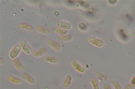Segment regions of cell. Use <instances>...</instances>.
Segmentation results:
<instances>
[{
  "instance_id": "cell-4",
  "label": "cell",
  "mask_w": 135,
  "mask_h": 89,
  "mask_svg": "<svg viewBox=\"0 0 135 89\" xmlns=\"http://www.w3.org/2000/svg\"><path fill=\"white\" fill-rule=\"evenodd\" d=\"M47 44L58 51L60 50L61 46L58 42L51 40H48L47 41Z\"/></svg>"
},
{
  "instance_id": "cell-25",
  "label": "cell",
  "mask_w": 135,
  "mask_h": 89,
  "mask_svg": "<svg viewBox=\"0 0 135 89\" xmlns=\"http://www.w3.org/2000/svg\"><path fill=\"white\" fill-rule=\"evenodd\" d=\"M4 63V61L3 60V59L0 58V63L1 64H3Z\"/></svg>"
},
{
  "instance_id": "cell-3",
  "label": "cell",
  "mask_w": 135,
  "mask_h": 89,
  "mask_svg": "<svg viewBox=\"0 0 135 89\" xmlns=\"http://www.w3.org/2000/svg\"><path fill=\"white\" fill-rule=\"evenodd\" d=\"M72 65L74 68L80 73H83L85 72V69L77 61H73Z\"/></svg>"
},
{
  "instance_id": "cell-16",
  "label": "cell",
  "mask_w": 135,
  "mask_h": 89,
  "mask_svg": "<svg viewBox=\"0 0 135 89\" xmlns=\"http://www.w3.org/2000/svg\"><path fill=\"white\" fill-rule=\"evenodd\" d=\"M60 39L62 41H68L71 40L72 37L70 35H60L59 36Z\"/></svg>"
},
{
  "instance_id": "cell-1",
  "label": "cell",
  "mask_w": 135,
  "mask_h": 89,
  "mask_svg": "<svg viewBox=\"0 0 135 89\" xmlns=\"http://www.w3.org/2000/svg\"><path fill=\"white\" fill-rule=\"evenodd\" d=\"M20 44L21 47L25 53L29 54L32 52L33 50L32 49L25 40H21L20 42Z\"/></svg>"
},
{
  "instance_id": "cell-7",
  "label": "cell",
  "mask_w": 135,
  "mask_h": 89,
  "mask_svg": "<svg viewBox=\"0 0 135 89\" xmlns=\"http://www.w3.org/2000/svg\"><path fill=\"white\" fill-rule=\"evenodd\" d=\"M89 40L91 43L99 47H102L103 45L104 44L102 41L95 38L91 37Z\"/></svg>"
},
{
  "instance_id": "cell-19",
  "label": "cell",
  "mask_w": 135,
  "mask_h": 89,
  "mask_svg": "<svg viewBox=\"0 0 135 89\" xmlns=\"http://www.w3.org/2000/svg\"><path fill=\"white\" fill-rule=\"evenodd\" d=\"M112 83L115 89H121L119 83L116 81H113Z\"/></svg>"
},
{
  "instance_id": "cell-15",
  "label": "cell",
  "mask_w": 135,
  "mask_h": 89,
  "mask_svg": "<svg viewBox=\"0 0 135 89\" xmlns=\"http://www.w3.org/2000/svg\"><path fill=\"white\" fill-rule=\"evenodd\" d=\"M91 83L94 89H99V86L98 82L95 79L92 78L91 80Z\"/></svg>"
},
{
  "instance_id": "cell-22",
  "label": "cell",
  "mask_w": 135,
  "mask_h": 89,
  "mask_svg": "<svg viewBox=\"0 0 135 89\" xmlns=\"http://www.w3.org/2000/svg\"><path fill=\"white\" fill-rule=\"evenodd\" d=\"M79 26L80 28L83 29H85L86 27V26L85 24L83 23H80L79 25Z\"/></svg>"
},
{
  "instance_id": "cell-17",
  "label": "cell",
  "mask_w": 135,
  "mask_h": 89,
  "mask_svg": "<svg viewBox=\"0 0 135 89\" xmlns=\"http://www.w3.org/2000/svg\"><path fill=\"white\" fill-rule=\"evenodd\" d=\"M8 79L11 82L14 83H19L21 82L19 78L12 77L11 76H9Z\"/></svg>"
},
{
  "instance_id": "cell-11",
  "label": "cell",
  "mask_w": 135,
  "mask_h": 89,
  "mask_svg": "<svg viewBox=\"0 0 135 89\" xmlns=\"http://www.w3.org/2000/svg\"><path fill=\"white\" fill-rule=\"evenodd\" d=\"M22 77L24 79L29 83H33L34 82V79L27 73H23Z\"/></svg>"
},
{
  "instance_id": "cell-9",
  "label": "cell",
  "mask_w": 135,
  "mask_h": 89,
  "mask_svg": "<svg viewBox=\"0 0 135 89\" xmlns=\"http://www.w3.org/2000/svg\"><path fill=\"white\" fill-rule=\"evenodd\" d=\"M36 29L37 31L43 33L46 35H48L50 34V31L48 29L40 25L37 26Z\"/></svg>"
},
{
  "instance_id": "cell-2",
  "label": "cell",
  "mask_w": 135,
  "mask_h": 89,
  "mask_svg": "<svg viewBox=\"0 0 135 89\" xmlns=\"http://www.w3.org/2000/svg\"><path fill=\"white\" fill-rule=\"evenodd\" d=\"M21 47L19 45H17L11 51L10 53V56L12 58L16 57L19 53L21 50Z\"/></svg>"
},
{
  "instance_id": "cell-6",
  "label": "cell",
  "mask_w": 135,
  "mask_h": 89,
  "mask_svg": "<svg viewBox=\"0 0 135 89\" xmlns=\"http://www.w3.org/2000/svg\"><path fill=\"white\" fill-rule=\"evenodd\" d=\"M47 52V49L45 48H43L33 52L32 53V54L35 57H39L43 56Z\"/></svg>"
},
{
  "instance_id": "cell-18",
  "label": "cell",
  "mask_w": 135,
  "mask_h": 89,
  "mask_svg": "<svg viewBox=\"0 0 135 89\" xmlns=\"http://www.w3.org/2000/svg\"><path fill=\"white\" fill-rule=\"evenodd\" d=\"M96 75L97 77L101 79L106 80L108 79V77L107 76L99 73V72L97 73Z\"/></svg>"
},
{
  "instance_id": "cell-20",
  "label": "cell",
  "mask_w": 135,
  "mask_h": 89,
  "mask_svg": "<svg viewBox=\"0 0 135 89\" xmlns=\"http://www.w3.org/2000/svg\"><path fill=\"white\" fill-rule=\"evenodd\" d=\"M135 87V84H133L132 83L130 84L127 86L125 87V89H132Z\"/></svg>"
},
{
  "instance_id": "cell-24",
  "label": "cell",
  "mask_w": 135,
  "mask_h": 89,
  "mask_svg": "<svg viewBox=\"0 0 135 89\" xmlns=\"http://www.w3.org/2000/svg\"><path fill=\"white\" fill-rule=\"evenodd\" d=\"M132 83L133 84H135V76L132 79Z\"/></svg>"
},
{
  "instance_id": "cell-21",
  "label": "cell",
  "mask_w": 135,
  "mask_h": 89,
  "mask_svg": "<svg viewBox=\"0 0 135 89\" xmlns=\"http://www.w3.org/2000/svg\"><path fill=\"white\" fill-rule=\"evenodd\" d=\"M120 33L121 36L124 39H126L127 38L126 35L125 34L124 32V31L122 30H121L120 31Z\"/></svg>"
},
{
  "instance_id": "cell-23",
  "label": "cell",
  "mask_w": 135,
  "mask_h": 89,
  "mask_svg": "<svg viewBox=\"0 0 135 89\" xmlns=\"http://www.w3.org/2000/svg\"><path fill=\"white\" fill-rule=\"evenodd\" d=\"M103 87L104 89H112L107 84L104 85Z\"/></svg>"
},
{
  "instance_id": "cell-12",
  "label": "cell",
  "mask_w": 135,
  "mask_h": 89,
  "mask_svg": "<svg viewBox=\"0 0 135 89\" xmlns=\"http://www.w3.org/2000/svg\"><path fill=\"white\" fill-rule=\"evenodd\" d=\"M72 77L70 75H68L65 79V82L63 84V87L65 88L68 87L71 83Z\"/></svg>"
},
{
  "instance_id": "cell-14",
  "label": "cell",
  "mask_w": 135,
  "mask_h": 89,
  "mask_svg": "<svg viewBox=\"0 0 135 89\" xmlns=\"http://www.w3.org/2000/svg\"><path fill=\"white\" fill-rule=\"evenodd\" d=\"M54 30L57 33L61 35H65L66 34L67 32V31L65 30L61 29L58 27H55Z\"/></svg>"
},
{
  "instance_id": "cell-8",
  "label": "cell",
  "mask_w": 135,
  "mask_h": 89,
  "mask_svg": "<svg viewBox=\"0 0 135 89\" xmlns=\"http://www.w3.org/2000/svg\"><path fill=\"white\" fill-rule=\"evenodd\" d=\"M57 25L60 28L66 30L70 29L71 26L70 24L62 21H58L57 22Z\"/></svg>"
},
{
  "instance_id": "cell-13",
  "label": "cell",
  "mask_w": 135,
  "mask_h": 89,
  "mask_svg": "<svg viewBox=\"0 0 135 89\" xmlns=\"http://www.w3.org/2000/svg\"><path fill=\"white\" fill-rule=\"evenodd\" d=\"M44 59L46 61L52 63H56L58 62V59L54 57H45Z\"/></svg>"
},
{
  "instance_id": "cell-10",
  "label": "cell",
  "mask_w": 135,
  "mask_h": 89,
  "mask_svg": "<svg viewBox=\"0 0 135 89\" xmlns=\"http://www.w3.org/2000/svg\"><path fill=\"white\" fill-rule=\"evenodd\" d=\"M18 28L28 30H31L33 29L32 25L25 23H21L19 24L18 25Z\"/></svg>"
},
{
  "instance_id": "cell-5",
  "label": "cell",
  "mask_w": 135,
  "mask_h": 89,
  "mask_svg": "<svg viewBox=\"0 0 135 89\" xmlns=\"http://www.w3.org/2000/svg\"><path fill=\"white\" fill-rule=\"evenodd\" d=\"M15 66L16 68L19 70L22 71L25 70V68L23 65L17 58H15L13 59Z\"/></svg>"
}]
</instances>
